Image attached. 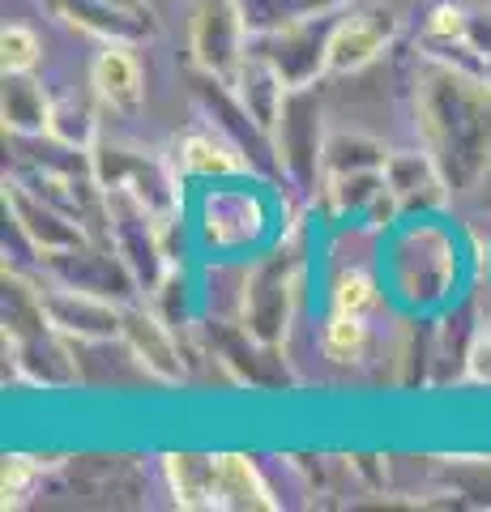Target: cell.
<instances>
[{
  "label": "cell",
  "mask_w": 491,
  "mask_h": 512,
  "mask_svg": "<svg viewBox=\"0 0 491 512\" xmlns=\"http://www.w3.org/2000/svg\"><path fill=\"white\" fill-rule=\"evenodd\" d=\"M415 120L453 197L479 192L491 171V86L423 56L415 73Z\"/></svg>",
  "instance_id": "obj_1"
},
{
  "label": "cell",
  "mask_w": 491,
  "mask_h": 512,
  "mask_svg": "<svg viewBox=\"0 0 491 512\" xmlns=\"http://www.w3.org/2000/svg\"><path fill=\"white\" fill-rule=\"evenodd\" d=\"M90 171L103 192H120V197L137 201L158 227L176 222L184 210V188H180V167H171L167 158L150 150H137L129 141L99 137V146L90 150Z\"/></svg>",
  "instance_id": "obj_2"
},
{
  "label": "cell",
  "mask_w": 491,
  "mask_h": 512,
  "mask_svg": "<svg viewBox=\"0 0 491 512\" xmlns=\"http://www.w3.org/2000/svg\"><path fill=\"white\" fill-rule=\"evenodd\" d=\"M274 154L282 167V180L299 188L304 197H321V180H325V107L316 86L291 90L282 103V116L274 124Z\"/></svg>",
  "instance_id": "obj_3"
},
{
  "label": "cell",
  "mask_w": 491,
  "mask_h": 512,
  "mask_svg": "<svg viewBox=\"0 0 491 512\" xmlns=\"http://www.w3.org/2000/svg\"><path fill=\"white\" fill-rule=\"evenodd\" d=\"M295 286H299V265L291 248H274L244 265L240 278V325L261 338L265 346H282L291 329V308H295Z\"/></svg>",
  "instance_id": "obj_4"
},
{
  "label": "cell",
  "mask_w": 491,
  "mask_h": 512,
  "mask_svg": "<svg viewBox=\"0 0 491 512\" xmlns=\"http://www.w3.org/2000/svg\"><path fill=\"white\" fill-rule=\"evenodd\" d=\"M197 235L210 252H252L265 244L269 235V210H265V197L261 188L252 184H218L205 188L201 197V214H197Z\"/></svg>",
  "instance_id": "obj_5"
},
{
  "label": "cell",
  "mask_w": 491,
  "mask_h": 512,
  "mask_svg": "<svg viewBox=\"0 0 491 512\" xmlns=\"http://www.w3.org/2000/svg\"><path fill=\"white\" fill-rule=\"evenodd\" d=\"M346 9L338 13H316V18L291 22L282 30H269V35L248 39V47H257V56H265L278 69V77L291 90L316 86L329 73V39H334V26Z\"/></svg>",
  "instance_id": "obj_6"
},
{
  "label": "cell",
  "mask_w": 491,
  "mask_h": 512,
  "mask_svg": "<svg viewBox=\"0 0 491 512\" xmlns=\"http://www.w3.org/2000/svg\"><path fill=\"white\" fill-rule=\"evenodd\" d=\"M188 52H193V69L231 82L248 56V26L240 0H193Z\"/></svg>",
  "instance_id": "obj_7"
},
{
  "label": "cell",
  "mask_w": 491,
  "mask_h": 512,
  "mask_svg": "<svg viewBox=\"0 0 491 512\" xmlns=\"http://www.w3.org/2000/svg\"><path fill=\"white\" fill-rule=\"evenodd\" d=\"M193 94H197L201 111L210 116V124L231 141L235 150L244 154V163H248L252 171H261V175H282L278 154H274V137H269L265 128L248 116V107L235 99L231 82H223V77H214V73H201V69H197V77H193Z\"/></svg>",
  "instance_id": "obj_8"
},
{
  "label": "cell",
  "mask_w": 491,
  "mask_h": 512,
  "mask_svg": "<svg viewBox=\"0 0 491 512\" xmlns=\"http://www.w3.org/2000/svg\"><path fill=\"white\" fill-rule=\"evenodd\" d=\"M321 210L329 222L342 227H393L402 218V205L385 184V171H355V175H325L321 180Z\"/></svg>",
  "instance_id": "obj_9"
},
{
  "label": "cell",
  "mask_w": 491,
  "mask_h": 512,
  "mask_svg": "<svg viewBox=\"0 0 491 512\" xmlns=\"http://www.w3.org/2000/svg\"><path fill=\"white\" fill-rule=\"evenodd\" d=\"M120 342L129 350V359L158 384H180L188 376L184 350L176 342V329L158 316L150 303H124L120 308Z\"/></svg>",
  "instance_id": "obj_10"
},
{
  "label": "cell",
  "mask_w": 491,
  "mask_h": 512,
  "mask_svg": "<svg viewBox=\"0 0 491 512\" xmlns=\"http://www.w3.org/2000/svg\"><path fill=\"white\" fill-rule=\"evenodd\" d=\"M5 210L13 214V227L22 231L26 244L39 252V261H47V256H56V252H73V248L90 244V231L82 227V222L69 218L60 205H52L47 197H39L26 180L5 184Z\"/></svg>",
  "instance_id": "obj_11"
},
{
  "label": "cell",
  "mask_w": 491,
  "mask_h": 512,
  "mask_svg": "<svg viewBox=\"0 0 491 512\" xmlns=\"http://www.w3.org/2000/svg\"><path fill=\"white\" fill-rule=\"evenodd\" d=\"M43 9L69 30L99 39V43H124V47H146L163 35L158 13H137L112 5V0H43Z\"/></svg>",
  "instance_id": "obj_12"
},
{
  "label": "cell",
  "mask_w": 491,
  "mask_h": 512,
  "mask_svg": "<svg viewBox=\"0 0 491 512\" xmlns=\"http://www.w3.org/2000/svg\"><path fill=\"white\" fill-rule=\"evenodd\" d=\"M39 299H43V312H47V320H52V329L65 333L69 342H82V346L120 342V308L124 303L77 291V286H65V282L43 286Z\"/></svg>",
  "instance_id": "obj_13"
},
{
  "label": "cell",
  "mask_w": 491,
  "mask_h": 512,
  "mask_svg": "<svg viewBox=\"0 0 491 512\" xmlns=\"http://www.w3.org/2000/svg\"><path fill=\"white\" fill-rule=\"evenodd\" d=\"M43 269L52 274L56 282H65V286H77V291H90V295H103V299H112V303H129L133 291H137V278L129 274V265L120 261V252L112 244H82V248H73V252H56V256H47Z\"/></svg>",
  "instance_id": "obj_14"
},
{
  "label": "cell",
  "mask_w": 491,
  "mask_h": 512,
  "mask_svg": "<svg viewBox=\"0 0 491 512\" xmlns=\"http://www.w3.org/2000/svg\"><path fill=\"white\" fill-rule=\"evenodd\" d=\"M402 18L385 5H363V9H346L338 26H334V39H329V73H359L368 69L372 60H380V52L398 39Z\"/></svg>",
  "instance_id": "obj_15"
},
{
  "label": "cell",
  "mask_w": 491,
  "mask_h": 512,
  "mask_svg": "<svg viewBox=\"0 0 491 512\" xmlns=\"http://www.w3.org/2000/svg\"><path fill=\"white\" fill-rule=\"evenodd\" d=\"M205 333H210V350L218 355V363L240 384H248V389H278V384H287V367L278 359L282 346H265L261 338H252L240 320H223V316H214Z\"/></svg>",
  "instance_id": "obj_16"
},
{
  "label": "cell",
  "mask_w": 491,
  "mask_h": 512,
  "mask_svg": "<svg viewBox=\"0 0 491 512\" xmlns=\"http://www.w3.org/2000/svg\"><path fill=\"white\" fill-rule=\"evenodd\" d=\"M385 184L393 188L402 214H427V210H440L453 192L440 175L436 158L427 154V146L419 150H389V163H385Z\"/></svg>",
  "instance_id": "obj_17"
},
{
  "label": "cell",
  "mask_w": 491,
  "mask_h": 512,
  "mask_svg": "<svg viewBox=\"0 0 491 512\" xmlns=\"http://www.w3.org/2000/svg\"><path fill=\"white\" fill-rule=\"evenodd\" d=\"M137 47L124 43H103V52L90 64V86L99 94L103 107H112L116 116H137L146 103V77L137 64Z\"/></svg>",
  "instance_id": "obj_18"
},
{
  "label": "cell",
  "mask_w": 491,
  "mask_h": 512,
  "mask_svg": "<svg viewBox=\"0 0 491 512\" xmlns=\"http://www.w3.org/2000/svg\"><path fill=\"white\" fill-rule=\"evenodd\" d=\"M278 495L240 453H214V512H274Z\"/></svg>",
  "instance_id": "obj_19"
},
{
  "label": "cell",
  "mask_w": 491,
  "mask_h": 512,
  "mask_svg": "<svg viewBox=\"0 0 491 512\" xmlns=\"http://www.w3.org/2000/svg\"><path fill=\"white\" fill-rule=\"evenodd\" d=\"M231 90H235V99L248 107V116L257 120L265 133H274V124L282 116V103H287V94H291V86L278 77L274 64H269L265 56H257V52H248L240 73L231 77Z\"/></svg>",
  "instance_id": "obj_20"
},
{
  "label": "cell",
  "mask_w": 491,
  "mask_h": 512,
  "mask_svg": "<svg viewBox=\"0 0 491 512\" xmlns=\"http://www.w3.org/2000/svg\"><path fill=\"white\" fill-rule=\"evenodd\" d=\"M176 167L193 180H235V175H252V167L244 163V154L231 146V141L210 128V133H184L176 141Z\"/></svg>",
  "instance_id": "obj_21"
},
{
  "label": "cell",
  "mask_w": 491,
  "mask_h": 512,
  "mask_svg": "<svg viewBox=\"0 0 491 512\" xmlns=\"http://www.w3.org/2000/svg\"><path fill=\"white\" fill-rule=\"evenodd\" d=\"M52 103L35 73H5L0 86V120L13 137H47V120H52Z\"/></svg>",
  "instance_id": "obj_22"
},
{
  "label": "cell",
  "mask_w": 491,
  "mask_h": 512,
  "mask_svg": "<svg viewBox=\"0 0 491 512\" xmlns=\"http://www.w3.org/2000/svg\"><path fill=\"white\" fill-rule=\"evenodd\" d=\"M163 474L180 508L214 512V453H167Z\"/></svg>",
  "instance_id": "obj_23"
},
{
  "label": "cell",
  "mask_w": 491,
  "mask_h": 512,
  "mask_svg": "<svg viewBox=\"0 0 491 512\" xmlns=\"http://www.w3.org/2000/svg\"><path fill=\"white\" fill-rule=\"evenodd\" d=\"M99 116L94 107L82 99H56L52 103V120H47V141L60 150H77V154H90L99 146Z\"/></svg>",
  "instance_id": "obj_24"
},
{
  "label": "cell",
  "mask_w": 491,
  "mask_h": 512,
  "mask_svg": "<svg viewBox=\"0 0 491 512\" xmlns=\"http://www.w3.org/2000/svg\"><path fill=\"white\" fill-rule=\"evenodd\" d=\"M389 146L368 133H329L325 137V175H355V171H385Z\"/></svg>",
  "instance_id": "obj_25"
},
{
  "label": "cell",
  "mask_w": 491,
  "mask_h": 512,
  "mask_svg": "<svg viewBox=\"0 0 491 512\" xmlns=\"http://www.w3.org/2000/svg\"><path fill=\"white\" fill-rule=\"evenodd\" d=\"M150 308L163 316L171 329H184V325H193V320L201 316V291H197L193 274H188V265H171L167 269V278L150 291Z\"/></svg>",
  "instance_id": "obj_26"
},
{
  "label": "cell",
  "mask_w": 491,
  "mask_h": 512,
  "mask_svg": "<svg viewBox=\"0 0 491 512\" xmlns=\"http://www.w3.org/2000/svg\"><path fill=\"white\" fill-rule=\"evenodd\" d=\"M321 350L329 363H359L363 350H368V316L329 312L321 329Z\"/></svg>",
  "instance_id": "obj_27"
},
{
  "label": "cell",
  "mask_w": 491,
  "mask_h": 512,
  "mask_svg": "<svg viewBox=\"0 0 491 512\" xmlns=\"http://www.w3.org/2000/svg\"><path fill=\"white\" fill-rule=\"evenodd\" d=\"M380 303V286L372 274L363 269H342L329 286V312H346V316H368Z\"/></svg>",
  "instance_id": "obj_28"
},
{
  "label": "cell",
  "mask_w": 491,
  "mask_h": 512,
  "mask_svg": "<svg viewBox=\"0 0 491 512\" xmlns=\"http://www.w3.org/2000/svg\"><path fill=\"white\" fill-rule=\"evenodd\" d=\"M43 56V43L30 26L13 22L0 30V69L5 73H35V64Z\"/></svg>",
  "instance_id": "obj_29"
},
{
  "label": "cell",
  "mask_w": 491,
  "mask_h": 512,
  "mask_svg": "<svg viewBox=\"0 0 491 512\" xmlns=\"http://www.w3.org/2000/svg\"><path fill=\"white\" fill-rule=\"evenodd\" d=\"M39 483V461L26 453H9L5 470H0V491H5V508H22L30 500V491Z\"/></svg>",
  "instance_id": "obj_30"
},
{
  "label": "cell",
  "mask_w": 491,
  "mask_h": 512,
  "mask_svg": "<svg viewBox=\"0 0 491 512\" xmlns=\"http://www.w3.org/2000/svg\"><path fill=\"white\" fill-rule=\"evenodd\" d=\"M466 372H470V380L491 384V338H487V333H474V338H470V346H466Z\"/></svg>",
  "instance_id": "obj_31"
},
{
  "label": "cell",
  "mask_w": 491,
  "mask_h": 512,
  "mask_svg": "<svg viewBox=\"0 0 491 512\" xmlns=\"http://www.w3.org/2000/svg\"><path fill=\"white\" fill-rule=\"evenodd\" d=\"M112 5H124V9H137V13H154L150 0H112Z\"/></svg>",
  "instance_id": "obj_32"
},
{
  "label": "cell",
  "mask_w": 491,
  "mask_h": 512,
  "mask_svg": "<svg viewBox=\"0 0 491 512\" xmlns=\"http://www.w3.org/2000/svg\"><path fill=\"white\" fill-rule=\"evenodd\" d=\"M483 333H487V338H491V316H487V325H483Z\"/></svg>",
  "instance_id": "obj_33"
}]
</instances>
